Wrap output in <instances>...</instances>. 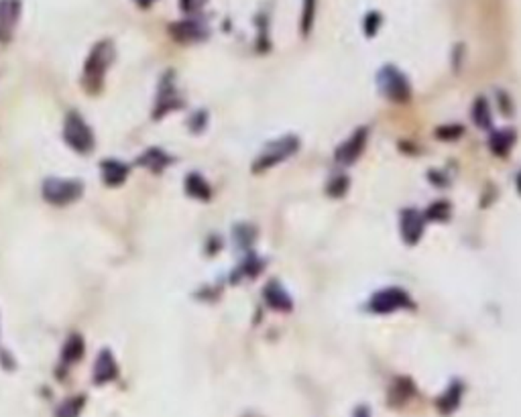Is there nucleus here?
I'll return each mask as SVG.
<instances>
[{
	"label": "nucleus",
	"mask_w": 521,
	"mask_h": 417,
	"mask_svg": "<svg viewBox=\"0 0 521 417\" xmlns=\"http://www.w3.org/2000/svg\"><path fill=\"white\" fill-rule=\"evenodd\" d=\"M114 59V45L110 41H100L96 43L86 64H84V74H81V84L90 94H98L102 90V84L106 78V72Z\"/></svg>",
	"instance_id": "1"
},
{
	"label": "nucleus",
	"mask_w": 521,
	"mask_h": 417,
	"mask_svg": "<svg viewBox=\"0 0 521 417\" xmlns=\"http://www.w3.org/2000/svg\"><path fill=\"white\" fill-rule=\"evenodd\" d=\"M377 86L379 92L395 104H406L411 98V84L406 74L395 65H383L377 72Z\"/></svg>",
	"instance_id": "2"
},
{
	"label": "nucleus",
	"mask_w": 521,
	"mask_h": 417,
	"mask_svg": "<svg viewBox=\"0 0 521 417\" xmlns=\"http://www.w3.org/2000/svg\"><path fill=\"white\" fill-rule=\"evenodd\" d=\"M297 149H299V139L295 135H285V137H279L275 141H271L260 151L257 161L253 163V173H263L267 169H273L275 165L293 157L297 153Z\"/></svg>",
	"instance_id": "3"
},
{
	"label": "nucleus",
	"mask_w": 521,
	"mask_h": 417,
	"mask_svg": "<svg viewBox=\"0 0 521 417\" xmlns=\"http://www.w3.org/2000/svg\"><path fill=\"white\" fill-rule=\"evenodd\" d=\"M41 193L47 204L53 206H67L80 200L84 193V185L78 179H64V177H51L43 181Z\"/></svg>",
	"instance_id": "4"
},
{
	"label": "nucleus",
	"mask_w": 521,
	"mask_h": 417,
	"mask_svg": "<svg viewBox=\"0 0 521 417\" xmlns=\"http://www.w3.org/2000/svg\"><path fill=\"white\" fill-rule=\"evenodd\" d=\"M413 302L409 297L406 289L401 287H385L377 291L371 295L367 309L374 314V316H385V314H393L399 309H411Z\"/></svg>",
	"instance_id": "5"
},
{
	"label": "nucleus",
	"mask_w": 521,
	"mask_h": 417,
	"mask_svg": "<svg viewBox=\"0 0 521 417\" xmlns=\"http://www.w3.org/2000/svg\"><path fill=\"white\" fill-rule=\"evenodd\" d=\"M64 141L76 153H90L94 149V135L78 113H69L64 122Z\"/></svg>",
	"instance_id": "6"
},
{
	"label": "nucleus",
	"mask_w": 521,
	"mask_h": 417,
	"mask_svg": "<svg viewBox=\"0 0 521 417\" xmlns=\"http://www.w3.org/2000/svg\"><path fill=\"white\" fill-rule=\"evenodd\" d=\"M369 143V129L367 127H358L344 143L334 151V161L342 165V167H348L353 165L355 161L362 155L365 147Z\"/></svg>",
	"instance_id": "7"
},
{
	"label": "nucleus",
	"mask_w": 521,
	"mask_h": 417,
	"mask_svg": "<svg viewBox=\"0 0 521 417\" xmlns=\"http://www.w3.org/2000/svg\"><path fill=\"white\" fill-rule=\"evenodd\" d=\"M423 226H425V218L418 210H401V214H399V232H401V239H403L407 246H416L418 242L422 241Z\"/></svg>",
	"instance_id": "8"
},
{
	"label": "nucleus",
	"mask_w": 521,
	"mask_h": 417,
	"mask_svg": "<svg viewBox=\"0 0 521 417\" xmlns=\"http://www.w3.org/2000/svg\"><path fill=\"white\" fill-rule=\"evenodd\" d=\"M21 16L18 0H0V41H11Z\"/></svg>",
	"instance_id": "9"
},
{
	"label": "nucleus",
	"mask_w": 521,
	"mask_h": 417,
	"mask_svg": "<svg viewBox=\"0 0 521 417\" xmlns=\"http://www.w3.org/2000/svg\"><path fill=\"white\" fill-rule=\"evenodd\" d=\"M263 299H265V304L269 305L271 309H275V312L287 314V312H292L293 309V299L290 297V293L281 287V283H277L275 279L269 281V283L263 287Z\"/></svg>",
	"instance_id": "10"
},
{
	"label": "nucleus",
	"mask_w": 521,
	"mask_h": 417,
	"mask_svg": "<svg viewBox=\"0 0 521 417\" xmlns=\"http://www.w3.org/2000/svg\"><path fill=\"white\" fill-rule=\"evenodd\" d=\"M169 33L173 35L176 41H181V43L202 41L208 35L206 27L200 21H181V23H176V25L169 27Z\"/></svg>",
	"instance_id": "11"
},
{
	"label": "nucleus",
	"mask_w": 521,
	"mask_h": 417,
	"mask_svg": "<svg viewBox=\"0 0 521 417\" xmlns=\"http://www.w3.org/2000/svg\"><path fill=\"white\" fill-rule=\"evenodd\" d=\"M100 171H102V179H104V183L106 185H120V183H125L127 181V177H129V165L127 163H122V161H116V159H106L102 161V165H100Z\"/></svg>",
	"instance_id": "12"
},
{
	"label": "nucleus",
	"mask_w": 521,
	"mask_h": 417,
	"mask_svg": "<svg viewBox=\"0 0 521 417\" xmlns=\"http://www.w3.org/2000/svg\"><path fill=\"white\" fill-rule=\"evenodd\" d=\"M515 141H517L515 130L511 129L493 130L491 137H488V149H491L493 155H497V157H507L509 151H511V147L515 144Z\"/></svg>",
	"instance_id": "13"
},
{
	"label": "nucleus",
	"mask_w": 521,
	"mask_h": 417,
	"mask_svg": "<svg viewBox=\"0 0 521 417\" xmlns=\"http://www.w3.org/2000/svg\"><path fill=\"white\" fill-rule=\"evenodd\" d=\"M116 375H118V369H116L114 356L108 350H102V353L98 354L96 365H94V383L96 385H104V383L116 379Z\"/></svg>",
	"instance_id": "14"
},
{
	"label": "nucleus",
	"mask_w": 521,
	"mask_h": 417,
	"mask_svg": "<svg viewBox=\"0 0 521 417\" xmlns=\"http://www.w3.org/2000/svg\"><path fill=\"white\" fill-rule=\"evenodd\" d=\"M462 393H464V387L460 381H452L448 389L440 395L438 399V409L440 413H444V416H450L452 411L458 409V405L462 401Z\"/></svg>",
	"instance_id": "15"
},
{
	"label": "nucleus",
	"mask_w": 521,
	"mask_h": 417,
	"mask_svg": "<svg viewBox=\"0 0 521 417\" xmlns=\"http://www.w3.org/2000/svg\"><path fill=\"white\" fill-rule=\"evenodd\" d=\"M185 192H188V195H192L194 200H200V202H208L212 198L210 185L200 173H190L185 177Z\"/></svg>",
	"instance_id": "16"
},
{
	"label": "nucleus",
	"mask_w": 521,
	"mask_h": 417,
	"mask_svg": "<svg viewBox=\"0 0 521 417\" xmlns=\"http://www.w3.org/2000/svg\"><path fill=\"white\" fill-rule=\"evenodd\" d=\"M472 122L479 129L488 130L493 125V113H491V104L485 96H479L472 104Z\"/></svg>",
	"instance_id": "17"
},
{
	"label": "nucleus",
	"mask_w": 521,
	"mask_h": 417,
	"mask_svg": "<svg viewBox=\"0 0 521 417\" xmlns=\"http://www.w3.org/2000/svg\"><path fill=\"white\" fill-rule=\"evenodd\" d=\"M169 163H171V157L161 149H149L139 157V165L151 171H163Z\"/></svg>",
	"instance_id": "18"
},
{
	"label": "nucleus",
	"mask_w": 521,
	"mask_h": 417,
	"mask_svg": "<svg viewBox=\"0 0 521 417\" xmlns=\"http://www.w3.org/2000/svg\"><path fill=\"white\" fill-rule=\"evenodd\" d=\"M416 395V387L413 383L406 379V377H399V379H395V383L391 387L389 391V401L397 407V405H403L407 399H411Z\"/></svg>",
	"instance_id": "19"
},
{
	"label": "nucleus",
	"mask_w": 521,
	"mask_h": 417,
	"mask_svg": "<svg viewBox=\"0 0 521 417\" xmlns=\"http://www.w3.org/2000/svg\"><path fill=\"white\" fill-rule=\"evenodd\" d=\"M161 96H159V102H157V110H155V116H161V114H167L169 110H176L181 106L178 94H176V88L173 84H167L163 81L161 84Z\"/></svg>",
	"instance_id": "20"
},
{
	"label": "nucleus",
	"mask_w": 521,
	"mask_h": 417,
	"mask_svg": "<svg viewBox=\"0 0 521 417\" xmlns=\"http://www.w3.org/2000/svg\"><path fill=\"white\" fill-rule=\"evenodd\" d=\"M84 356V340L80 336H71L64 344L62 350V362L64 365H74L76 360H80Z\"/></svg>",
	"instance_id": "21"
},
{
	"label": "nucleus",
	"mask_w": 521,
	"mask_h": 417,
	"mask_svg": "<svg viewBox=\"0 0 521 417\" xmlns=\"http://www.w3.org/2000/svg\"><path fill=\"white\" fill-rule=\"evenodd\" d=\"M450 212H452L450 204L444 202V200H440V202H434L432 206H428L423 218L430 220V222H446L450 218Z\"/></svg>",
	"instance_id": "22"
},
{
	"label": "nucleus",
	"mask_w": 521,
	"mask_h": 417,
	"mask_svg": "<svg viewBox=\"0 0 521 417\" xmlns=\"http://www.w3.org/2000/svg\"><path fill=\"white\" fill-rule=\"evenodd\" d=\"M348 188H350V179L346 176H342V173H338V176L328 179V183H326V193H328L330 198L338 200V198H342L344 193L348 192Z\"/></svg>",
	"instance_id": "23"
},
{
	"label": "nucleus",
	"mask_w": 521,
	"mask_h": 417,
	"mask_svg": "<svg viewBox=\"0 0 521 417\" xmlns=\"http://www.w3.org/2000/svg\"><path fill=\"white\" fill-rule=\"evenodd\" d=\"M314 18H316V0H304V11H302V35L308 37L311 27H314Z\"/></svg>",
	"instance_id": "24"
},
{
	"label": "nucleus",
	"mask_w": 521,
	"mask_h": 417,
	"mask_svg": "<svg viewBox=\"0 0 521 417\" xmlns=\"http://www.w3.org/2000/svg\"><path fill=\"white\" fill-rule=\"evenodd\" d=\"M462 135H464V127H460V125H444V127L436 129V137L440 141H456Z\"/></svg>",
	"instance_id": "25"
},
{
	"label": "nucleus",
	"mask_w": 521,
	"mask_h": 417,
	"mask_svg": "<svg viewBox=\"0 0 521 417\" xmlns=\"http://www.w3.org/2000/svg\"><path fill=\"white\" fill-rule=\"evenodd\" d=\"M362 27H365V35L367 37H374L377 31H379V27H381V15L379 13H369V15L365 16Z\"/></svg>",
	"instance_id": "26"
},
{
	"label": "nucleus",
	"mask_w": 521,
	"mask_h": 417,
	"mask_svg": "<svg viewBox=\"0 0 521 417\" xmlns=\"http://www.w3.org/2000/svg\"><path fill=\"white\" fill-rule=\"evenodd\" d=\"M497 102H499V108H501V113H503L505 116L513 114V102H511V98L507 96L503 90L497 92Z\"/></svg>",
	"instance_id": "27"
},
{
	"label": "nucleus",
	"mask_w": 521,
	"mask_h": 417,
	"mask_svg": "<svg viewBox=\"0 0 521 417\" xmlns=\"http://www.w3.org/2000/svg\"><path fill=\"white\" fill-rule=\"evenodd\" d=\"M208 0H179V6L183 13H197Z\"/></svg>",
	"instance_id": "28"
},
{
	"label": "nucleus",
	"mask_w": 521,
	"mask_h": 417,
	"mask_svg": "<svg viewBox=\"0 0 521 417\" xmlns=\"http://www.w3.org/2000/svg\"><path fill=\"white\" fill-rule=\"evenodd\" d=\"M428 177H430L432 181H436V185H438V188H446V185H448V179L440 176L438 171H430V173H428Z\"/></svg>",
	"instance_id": "29"
},
{
	"label": "nucleus",
	"mask_w": 521,
	"mask_h": 417,
	"mask_svg": "<svg viewBox=\"0 0 521 417\" xmlns=\"http://www.w3.org/2000/svg\"><path fill=\"white\" fill-rule=\"evenodd\" d=\"M353 417H371V409H369V407H365V405H360V407L355 409Z\"/></svg>",
	"instance_id": "30"
},
{
	"label": "nucleus",
	"mask_w": 521,
	"mask_h": 417,
	"mask_svg": "<svg viewBox=\"0 0 521 417\" xmlns=\"http://www.w3.org/2000/svg\"><path fill=\"white\" fill-rule=\"evenodd\" d=\"M134 2H137L139 6H143V8H147V6H151V4H153L155 0H134Z\"/></svg>",
	"instance_id": "31"
},
{
	"label": "nucleus",
	"mask_w": 521,
	"mask_h": 417,
	"mask_svg": "<svg viewBox=\"0 0 521 417\" xmlns=\"http://www.w3.org/2000/svg\"><path fill=\"white\" fill-rule=\"evenodd\" d=\"M515 183H517V192H520V195H521V171L517 173V177H515Z\"/></svg>",
	"instance_id": "32"
}]
</instances>
